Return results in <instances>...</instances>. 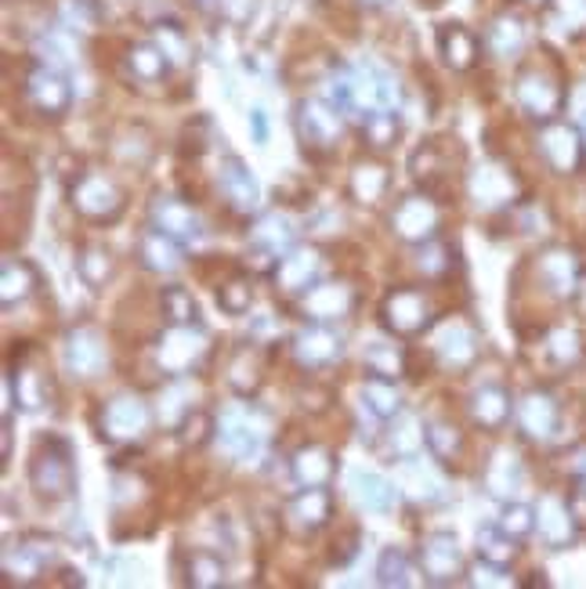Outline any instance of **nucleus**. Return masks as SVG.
<instances>
[{"instance_id": "1", "label": "nucleus", "mask_w": 586, "mask_h": 589, "mask_svg": "<svg viewBox=\"0 0 586 589\" xmlns=\"http://www.w3.org/2000/svg\"><path fill=\"white\" fill-rule=\"evenodd\" d=\"M30 482L37 488L40 499L48 503H59L65 496H73V485H76V471H73V448L70 442H62V437H40L37 448H33V459H30Z\"/></svg>"}, {"instance_id": "2", "label": "nucleus", "mask_w": 586, "mask_h": 589, "mask_svg": "<svg viewBox=\"0 0 586 589\" xmlns=\"http://www.w3.org/2000/svg\"><path fill=\"white\" fill-rule=\"evenodd\" d=\"M25 99H30L44 116H62L73 102V87L70 80L62 76L59 65H33L30 76H25Z\"/></svg>"}, {"instance_id": "3", "label": "nucleus", "mask_w": 586, "mask_h": 589, "mask_svg": "<svg viewBox=\"0 0 586 589\" xmlns=\"http://www.w3.org/2000/svg\"><path fill=\"white\" fill-rule=\"evenodd\" d=\"M297 127H301L305 145H333L340 134V108L330 102H301Z\"/></svg>"}, {"instance_id": "4", "label": "nucleus", "mask_w": 586, "mask_h": 589, "mask_svg": "<svg viewBox=\"0 0 586 589\" xmlns=\"http://www.w3.org/2000/svg\"><path fill=\"white\" fill-rule=\"evenodd\" d=\"M420 565H424V575H431L434 582H453L460 575L456 539L449 531H434L424 550H420Z\"/></svg>"}, {"instance_id": "5", "label": "nucleus", "mask_w": 586, "mask_h": 589, "mask_svg": "<svg viewBox=\"0 0 586 589\" xmlns=\"http://www.w3.org/2000/svg\"><path fill=\"white\" fill-rule=\"evenodd\" d=\"M439 51L453 70H471L474 59H479V40L463 30L460 22H445L439 30Z\"/></svg>"}, {"instance_id": "6", "label": "nucleus", "mask_w": 586, "mask_h": 589, "mask_svg": "<svg viewBox=\"0 0 586 589\" xmlns=\"http://www.w3.org/2000/svg\"><path fill=\"white\" fill-rule=\"evenodd\" d=\"M222 192L228 196V203L236 210H254L257 207V182L250 177V170L243 167L239 156H228L222 167Z\"/></svg>"}, {"instance_id": "7", "label": "nucleus", "mask_w": 586, "mask_h": 589, "mask_svg": "<svg viewBox=\"0 0 586 589\" xmlns=\"http://www.w3.org/2000/svg\"><path fill=\"white\" fill-rule=\"evenodd\" d=\"M163 236H171L174 242L178 239H193L199 236V221L188 203H178V199H167V203H156V225Z\"/></svg>"}, {"instance_id": "8", "label": "nucleus", "mask_w": 586, "mask_h": 589, "mask_svg": "<svg viewBox=\"0 0 586 589\" xmlns=\"http://www.w3.org/2000/svg\"><path fill=\"white\" fill-rule=\"evenodd\" d=\"M517 99H522V105L528 108V113L539 116V113H551V108L557 105V87L547 76L525 73L522 80H517Z\"/></svg>"}, {"instance_id": "9", "label": "nucleus", "mask_w": 586, "mask_h": 589, "mask_svg": "<svg viewBox=\"0 0 586 589\" xmlns=\"http://www.w3.org/2000/svg\"><path fill=\"white\" fill-rule=\"evenodd\" d=\"M127 65H131V73L145 80V84H153V80H160L163 73H167V51H163L160 44H138V48H131L127 54Z\"/></svg>"}, {"instance_id": "10", "label": "nucleus", "mask_w": 586, "mask_h": 589, "mask_svg": "<svg viewBox=\"0 0 586 589\" xmlns=\"http://www.w3.org/2000/svg\"><path fill=\"white\" fill-rule=\"evenodd\" d=\"M514 554H517V546L511 539V531H503V528H482L479 531V557L485 560V565L507 568L514 560Z\"/></svg>"}, {"instance_id": "11", "label": "nucleus", "mask_w": 586, "mask_h": 589, "mask_svg": "<svg viewBox=\"0 0 586 589\" xmlns=\"http://www.w3.org/2000/svg\"><path fill=\"white\" fill-rule=\"evenodd\" d=\"M525 44V30L517 19H496L493 25H489V48H493L500 59H511V54H517V48Z\"/></svg>"}, {"instance_id": "12", "label": "nucleus", "mask_w": 586, "mask_h": 589, "mask_svg": "<svg viewBox=\"0 0 586 589\" xmlns=\"http://www.w3.org/2000/svg\"><path fill=\"white\" fill-rule=\"evenodd\" d=\"M409 575H417L409 554H402V550H384V554H380V565H377V582L380 586H413Z\"/></svg>"}, {"instance_id": "13", "label": "nucleus", "mask_w": 586, "mask_h": 589, "mask_svg": "<svg viewBox=\"0 0 586 589\" xmlns=\"http://www.w3.org/2000/svg\"><path fill=\"white\" fill-rule=\"evenodd\" d=\"M163 311L171 314L174 326H199V308L188 290H182V286H167L163 290Z\"/></svg>"}, {"instance_id": "14", "label": "nucleus", "mask_w": 586, "mask_h": 589, "mask_svg": "<svg viewBox=\"0 0 586 589\" xmlns=\"http://www.w3.org/2000/svg\"><path fill=\"white\" fill-rule=\"evenodd\" d=\"M359 499L370 506V510H388V506L399 499V488L388 485L380 474H359Z\"/></svg>"}, {"instance_id": "15", "label": "nucleus", "mask_w": 586, "mask_h": 589, "mask_svg": "<svg viewBox=\"0 0 586 589\" xmlns=\"http://www.w3.org/2000/svg\"><path fill=\"white\" fill-rule=\"evenodd\" d=\"M366 402H370V409L377 416H394L399 413V394H394V388H391V380H380V376H373V383L366 388Z\"/></svg>"}, {"instance_id": "16", "label": "nucleus", "mask_w": 586, "mask_h": 589, "mask_svg": "<svg viewBox=\"0 0 586 589\" xmlns=\"http://www.w3.org/2000/svg\"><path fill=\"white\" fill-rule=\"evenodd\" d=\"M366 365H370V373L380 376V380H394L402 369V359L394 348H384V344H373L370 351H366Z\"/></svg>"}, {"instance_id": "17", "label": "nucleus", "mask_w": 586, "mask_h": 589, "mask_svg": "<svg viewBox=\"0 0 586 589\" xmlns=\"http://www.w3.org/2000/svg\"><path fill=\"white\" fill-rule=\"evenodd\" d=\"M188 582L193 586H217L222 582V560L210 557L207 550H199L188 565Z\"/></svg>"}, {"instance_id": "18", "label": "nucleus", "mask_w": 586, "mask_h": 589, "mask_svg": "<svg viewBox=\"0 0 586 589\" xmlns=\"http://www.w3.org/2000/svg\"><path fill=\"white\" fill-rule=\"evenodd\" d=\"M217 300H222V308L228 314H243L250 308V286L247 282H228V286H222Z\"/></svg>"}, {"instance_id": "19", "label": "nucleus", "mask_w": 586, "mask_h": 589, "mask_svg": "<svg viewBox=\"0 0 586 589\" xmlns=\"http://www.w3.org/2000/svg\"><path fill=\"white\" fill-rule=\"evenodd\" d=\"M40 51H48V54H44V62H48V65H70V62H73V44H70V37H65V33H51V37H44V44H40Z\"/></svg>"}, {"instance_id": "20", "label": "nucleus", "mask_w": 586, "mask_h": 589, "mask_svg": "<svg viewBox=\"0 0 586 589\" xmlns=\"http://www.w3.org/2000/svg\"><path fill=\"white\" fill-rule=\"evenodd\" d=\"M254 4H257V0H217L222 16L232 19V22H247L254 16Z\"/></svg>"}, {"instance_id": "21", "label": "nucleus", "mask_w": 586, "mask_h": 589, "mask_svg": "<svg viewBox=\"0 0 586 589\" xmlns=\"http://www.w3.org/2000/svg\"><path fill=\"white\" fill-rule=\"evenodd\" d=\"M250 120H254V134H257V145H265V138H268V127H265V113H261V108H254V113H250Z\"/></svg>"}, {"instance_id": "22", "label": "nucleus", "mask_w": 586, "mask_h": 589, "mask_svg": "<svg viewBox=\"0 0 586 589\" xmlns=\"http://www.w3.org/2000/svg\"><path fill=\"white\" fill-rule=\"evenodd\" d=\"M362 4H366V8H384L388 0H362Z\"/></svg>"}, {"instance_id": "23", "label": "nucleus", "mask_w": 586, "mask_h": 589, "mask_svg": "<svg viewBox=\"0 0 586 589\" xmlns=\"http://www.w3.org/2000/svg\"><path fill=\"white\" fill-rule=\"evenodd\" d=\"M199 4H203V8H210V0H199Z\"/></svg>"}]
</instances>
